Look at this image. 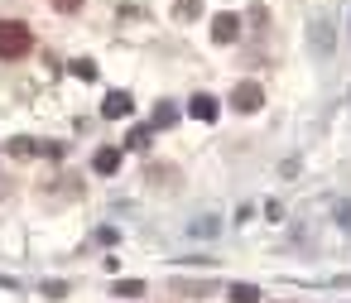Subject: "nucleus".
Segmentation results:
<instances>
[{
    "mask_svg": "<svg viewBox=\"0 0 351 303\" xmlns=\"http://www.w3.org/2000/svg\"><path fill=\"white\" fill-rule=\"evenodd\" d=\"M101 116H106V121H121V116H130V97H125V92H111V97L101 101Z\"/></svg>",
    "mask_w": 351,
    "mask_h": 303,
    "instance_id": "obj_4",
    "label": "nucleus"
},
{
    "mask_svg": "<svg viewBox=\"0 0 351 303\" xmlns=\"http://www.w3.org/2000/svg\"><path fill=\"white\" fill-rule=\"evenodd\" d=\"M92 169H97V173H116V169H121V149H97Z\"/></svg>",
    "mask_w": 351,
    "mask_h": 303,
    "instance_id": "obj_5",
    "label": "nucleus"
},
{
    "mask_svg": "<svg viewBox=\"0 0 351 303\" xmlns=\"http://www.w3.org/2000/svg\"><path fill=\"white\" fill-rule=\"evenodd\" d=\"M29 49H34L29 25H20V20H0V58H25Z\"/></svg>",
    "mask_w": 351,
    "mask_h": 303,
    "instance_id": "obj_1",
    "label": "nucleus"
},
{
    "mask_svg": "<svg viewBox=\"0 0 351 303\" xmlns=\"http://www.w3.org/2000/svg\"><path fill=\"white\" fill-rule=\"evenodd\" d=\"M231 303H260V289L255 284H236L231 289Z\"/></svg>",
    "mask_w": 351,
    "mask_h": 303,
    "instance_id": "obj_7",
    "label": "nucleus"
},
{
    "mask_svg": "<svg viewBox=\"0 0 351 303\" xmlns=\"http://www.w3.org/2000/svg\"><path fill=\"white\" fill-rule=\"evenodd\" d=\"M260 101H265V92H260L255 82H241V87L231 92V106H236V111H260Z\"/></svg>",
    "mask_w": 351,
    "mask_h": 303,
    "instance_id": "obj_2",
    "label": "nucleus"
},
{
    "mask_svg": "<svg viewBox=\"0 0 351 303\" xmlns=\"http://www.w3.org/2000/svg\"><path fill=\"white\" fill-rule=\"evenodd\" d=\"M236 34H241V20H236V15H217V25H212V39H217V44H231Z\"/></svg>",
    "mask_w": 351,
    "mask_h": 303,
    "instance_id": "obj_3",
    "label": "nucleus"
},
{
    "mask_svg": "<svg viewBox=\"0 0 351 303\" xmlns=\"http://www.w3.org/2000/svg\"><path fill=\"white\" fill-rule=\"evenodd\" d=\"M341 226H351V207H341Z\"/></svg>",
    "mask_w": 351,
    "mask_h": 303,
    "instance_id": "obj_10",
    "label": "nucleus"
},
{
    "mask_svg": "<svg viewBox=\"0 0 351 303\" xmlns=\"http://www.w3.org/2000/svg\"><path fill=\"white\" fill-rule=\"evenodd\" d=\"M188 111H193L197 121H217V101H212V97H193V101H188Z\"/></svg>",
    "mask_w": 351,
    "mask_h": 303,
    "instance_id": "obj_6",
    "label": "nucleus"
},
{
    "mask_svg": "<svg viewBox=\"0 0 351 303\" xmlns=\"http://www.w3.org/2000/svg\"><path fill=\"white\" fill-rule=\"evenodd\" d=\"M53 5H58V10H77V5H82V0H53Z\"/></svg>",
    "mask_w": 351,
    "mask_h": 303,
    "instance_id": "obj_9",
    "label": "nucleus"
},
{
    "mask_svg": "<svg viewBox=\"0 0 351 303\" xmlns=\"http://www.w3.org/2000/svg\"><path fill=\"white\" fill-rule=\"evenodd\" d=\"M73 73H77L82 82H92V77H97V63H92V58H77V63H73Z\"/></svg>",
    "mask_w": 351,
    "mask_h": 303,
    "instance_id": "obj_8",
    "label": "nucleus"
}]
</instances>
